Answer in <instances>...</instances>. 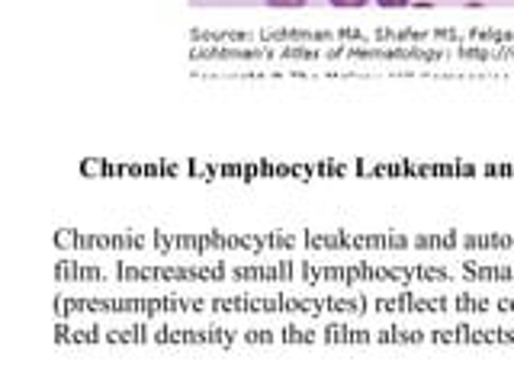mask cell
<instances>
[{"instance_id":"cell-2","label":"cell","mask_w":514,"mask_h":385,"mask_svg":"<svg viewBox=\"0 0 514 385\" xmlns=\"http://www.w3.org/2000/svg\"><path fill=\"white\" fill-rule=\"evenodd\" d=\"M367 0H331V7H363Z\"/></svg>"},{"instance_id":"cell-1","label":"cell","mask_w":514,"mask_h":385,"mask_svg":"<svg viewBox=\"0 0 514 385\" xmlns=\"http://www.w3.org/2000/svg\"><path fill=\"white\" fill-rule=\"evenodd\" d=\"M270 7H302L306 0H267Z\"/></svg>"},{"instance_id":"cell-3","label":"cell","mask_w":514,"mask_h":385,"mask_svg":"<svg viewBox=\"0 0 514 385\" xmlns=\"http://www.w3.org/2000/svg\"><path fill=\"white\" fill-rule=\"evenodd\" d=\"M379 7H408L412 0H377Z\"/></svg>"}]
</instances>
